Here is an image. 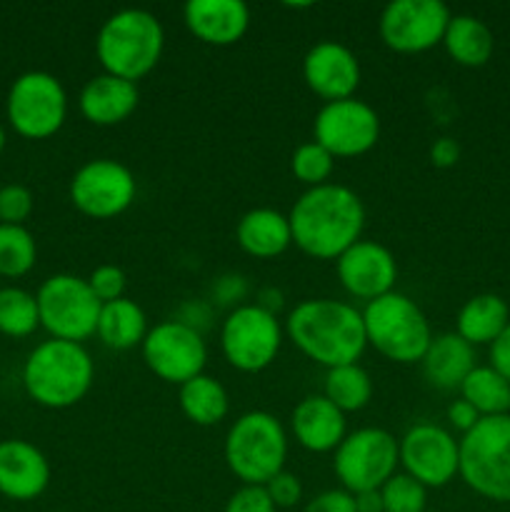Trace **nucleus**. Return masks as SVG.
I'll return each instance as SVG.
<instances>
[{
    "label": "nucleus",
    "mask_w": 510,
    "mask_h": 512,
    "mask_svg": "<svg viewBox=\"0 0 510 512\" xmlns=\"http://www.w3.org/2000/svg\"><path fill=\"white\" fill-rule=\"evenodd\" d=\"M265 490H268L275 508H295V505L303 500V485H300L298 475L288 473V470L275 475V478L265 485Z\"/></svg>",
    "instance_id": "nucleus-38"
},
{
    "label": "nucleus",
    "mask_w": 510,
    "mask_h": 512,
    "mask_svg": "<svg viewBox=\"0 0 510 512\" xmlns=\"http://www.w3.org/2000/svg\"><path fill=\"white\" fill-rule=\"evenodd\" d=\"M363 325L368 345L395 363H420L433 340L423 310L403 293H388L365 305Z\"/></svg>",
    "instance_id": "nucleus-6"
},
{
    "label": "nucleus",
    "mask_w": 510,
    "mask_h": 512,
    "mask_svg": "<svg viewBox=\"0 0 510 512\" xmlns=\"http://www.w3.org/2000/svg\"><path fill=\"white\" fill-rule=\"evenodd\" d=\"M353 498H355V512H385L380 490H365V493L353 495Z\"/></svg>",
    "instance_id": "nucleus-43"
},
{
    "label": "nucleus",
    "mask_w": 510,
    "mask_h": 512,
    "mask_svg": "<svg viewBox=\"0 0 510 512\" xmlns=\"http://www.w3.org/2000/svg\"><path fill=\"white\" fill-rule=\"evenodd\" d=\"M40 328L38 300L15 285L0 288V333L8 338H28Z\"/></svg>",
    "instance_id": "nucleus-31"
},
{
    "label": "nucleus",
    "mask_w": 510,
    "mask_h": 512,
    "mask_svg": "<svg viewBox=\"0 0 510 512\" xmlns=\"http://www.w3.org/2000/svg\"><path fill=\"white\" fill-rule=\"evenodd\" d=\"M303 78L325 103L353 98L360 85V63L348 45L320 40L305 53Z\"/></svg>",
    "instance_id": "nucleus-18"
},
{
    "label": "nucleus",
    "mask_w": 510,
    "mask_h": 512,
    "mask_svg": "<svg viewBox=\"0 0 510 512\" xmlns=\"http://www.w3.org/2000/svg\"><path fill=\"white\" fill-rule=\"evenodd\" d=\"M448 23L450 10L440 0H393L380 13V38L398 53H423L443 43Z\"/></svg>",
    "instance_id": "nucleus-15"
},
{
    "label": "nucleus",
    "mask_w": 510,
    "mask_h": 512,
    "mask_svg": "<svg viewBox=\"0 0 510 512\" xmlns=\"http://www.w3.org/2000/svg\"><path fill=\"white\" fill-rule=\"evenodd\" d=\"M165 48L160 20L150 10L125 8L110 15L95 38V55L105 73L138 83L158 65Z\"/></svg>",
    "instance_id": "nucleus-4"
},
{
    "label": "nucleus",
    "mask_w": 510,
    "mask_h": 512,
    "mask_svg": "<svg viewBox=\"0 0 510 512\" xmlns=\"http://www.w3.org/2000/svg\"><path fill=\"white\" fill-rule=\"evenodd\" d=\"M50 483V463L43 450L20 438L0 443V495L15 503L40 498Z\"/></svg>",
    "instance_id": "nucleus-19"
},
{
    "label": "nucleus",
    "mask_w": 510,
    "mask_h": 512,
    "mask_svg": "<svg viewBox=\"0 0 510 512\" xmlns=\"http://www.w3.org/2000/svg\"><path fill=\"white\" fill-rule=\"evenodd\" d=\"M293 435L310 453H330L345 440V413L325 395H308L293 410Z\"/></svg>",
    "instance_id": "nucleus-22"
},
{
    "label": "nucleus",
    "mask_w": 510,
    "mask_h": 512,
    "mask_svg": "<svg viewBox=\"0 0 510 512\" xmlns=\"http://www.w3.org/2000/svg\"><path fill=\"white\" fill-rule=\"evenodd\" d=\"M283 328L275 313L263 305H240L225 318L220 330V348L225 360L240 373H260L278 358Z\"/></svg>",
    "instance_id": "nucleus-11"
},
{
    "label": "nucleus",
    "mask_w": 510,
    "mask_h": 512,
    "mask_svg": "<svg viewBox=\"0 0 510 512\" xmlns=\"http://www.w3.org/2000/svg\"><path fill=\"white\" fill-rule=\"evenodd\" d=\"M138 183L128 165L113 158L88 160L70 180V200L83 215L110 220L133 205Z\"/></svg>",
    "instance_id": "nucleus-12"
},
{
    "label": "nucleus",
    "mask_w": 510,
    "mask_h": 512,
    "mask_svg": "<svg viewBox=\"0 0 510 512\" xmlns=\"http://www.w3.org/2000/svg\"><path fill=\"white\" fill-rule=\"evenodd\" d=\"M303 512H355V498L348 490H325L315 495Z\"/></svg>",
    "instance_id": "nucleus-39"
},
{
    "label": "nucleus",
    "mask_w": 510,
    "mask_h": 512,
    "mask_svg": "<svg viewBox=\"0 0 510 512\" xmlns=\"http://www.w3.org/2000/svg\"><path fill=\"white\" fill-rule=\"evenodd\" d=\"M95 365L83 343L45 340L23 365V385L30 400L50 410L73 408L93 388Z\"/></svg>",
    "instance_id": "nucleus-3"
},
{
    "label": "nucleus",
    "mask_w": 510,
    "mask_h": 512,
    "mask_svg": "<svg viewBox=\"0 0 510 512\" xmlns=\"http://www.w3.org/2000/svg\"><path fill=\"white\" fill-rule=\"evenodd\" d=\"M278 508L270 500L265 485H243L230 495L225 512H275Z\"/></svg>",
    "instance_id": "nucleus-37"
},
{
    "label": "nucleus",
    "mask_w": 510,
    "mask_h": 512,
    "mask_svg": "<svg viewBox=\"0 0 510 512\" xmlns=\"http://www.w3.org/2000/svg\"><path fill=\"white\" fill-rule=\"evenodd\" d=\"M425 512H428V510H425Z\"/></svg>",
    "instance_id": "nucleus-46"
},
{
    "label": "nucleus",
    "mask_w": 510,
    "mask_h": 512,
    "mask_svg": "<svg viewBox=\"0 0 510 512\" xmlns=\"http://www.w3.org/2000/svg\"><path fill=\"white\" fill-rule=\"evenodd\" d=\"M315 143L333 158H358L375 148L380 138V118L365 100L345 98L325 103L313 123Z\"/></svg>",
    "instance_id": "nucleus-14"
},
{
    "label": "nucleus",
    "mask_w": 510,
    "mask_h": 512,
    "mask_svg": "<svg viewBox=\"0 0 510 512\" xmlns=\"http://www.w3.org/2000/svg\"><path fill=\"white\" fill-rule=\"evenodd\" d=\"M0 288H3V285H0Z\"/></svg>",
    "instance_id": "nucleus-45"
},
{
    "label": "nucleus",
    "mask_w": 510,
    "mask_h": 512,
    "mask_svg": "<svg viewBox=\"0 0 510 512\" xmlns=\"http://www.w3.org/2000/svg\"><path fill=\"white\" fill-rule=\"evenodd\" d=\"M293 243L318 260H338L365 228L363 200L345 185L308 188L288 215Z\"/></svg>",
    "instance_id": "nucleus-1"
},
{
    "label": "nucleus",
    "mask_w": 510,
    "mask_h": 512,
    "mask_svg": "<svg viewBox=\"0 0 510 512\" xmlns=\"http://www.w3.org/2000/svg\"><path fill=\"white\" fill-rule=\"evenodd\" d=\"M325 398L343 413L363 410L373 398V380L358 363L330 368L325 375Z\"/></svg>",
    "instance_id": "nucleus-30"
},
{
    "label": "nucleus",
    "mask_w": 510,
    "mask_h": 512,
    "mask_svg": "<svg viewBox=\"0 0 510 512\" xmlns=\"http://www.w3.org/2000/svg\"><path fill=\"white\" fill-rule=\"evenodd\" d=\"M95 335L103 340L105 348L130 350L135 345H143L148 335V320L135 300L118 298L113 303H103Z\"/></svg>",
    "instance_id": "nucleus-26"
},
{
    "label": "nucleus",
    "mask_w": 510,
    "mask_h": 512,
    "mask_svg": "<svg viewBox=\"0 0 510 512\" xmlns=\"http://www.w3.org/2000/svg\"><path fill=\"white\" fill-rule=\"evenodd\" d=\"M285 330L300 353L328 370L358 363L368 345L363 313L333 298L298 303L285 320Z\"/></svg>",
    "instance_id": "nucleus-2"
},
{
    "label": "nucleus",
    "mask_w": 510,
    "mask_h": 512,
    "mask_svg": "<svg viewBox=\"0 0 510 512\" xmlns=\"http://www.w3.org/2000/svg\"><path fill=\"white\" fill-rule=\"evenodd\" d=\"M183 18L195 38L215 48L238 43L250 28V8L243 0H188Z\"/></svg>",
    "instance_id": "nucleus-20"
},
{
    "label": "nucleus",
    "mask_w": 510,
    "mask_h": 512,
    "mask_svg": "<svg viewBox=\"0 0 510 512\" xmlns=\"http://www.w3.org/2000/svg\"><path fill=\"white\" fill-rule=\"evenodd\" d=\"M335 158L323 148L320 143L310 140L295 148L293 158H290V170H293L295 178L300 180L308 188H318V185L328 183V178L333 175Z\"/></svg>",
    "instance_id": "nucleus-33"
},
{
    "label": "nucleus",
    "mask_w": 510,
    "mask_h": 512,
    "mask_svg": "<svg viewBox=\"0 0 510 512\" xmlns=\"http://www.w3.org/2000/svg\"><path fill=\"white\" fill-rule=\"evenodd\" d=\"M3 150H5V128L0 125V153H3Z\"/></svg>",
    "instance_id": "nucleus-44"
},
{
    "label": "nucleus",
    "mask_w": 510,
    "mask_h": 512,
    "mask_svg": "<svg viewBox=\"0 0 510 512\" xmlns=\"http://www.w3.org/2000/svg\"><path fill=\"white\" fill-rule=\"evenodd\" d=\"M460 395L468 400L480 418H495V415H508L510 410V383L493 368H480L475 365L468 378L460 385Z\"/></svg>",
    "instance_id": "nucleus-29"
},
{
    "label": "nucleus",
    "mask_w": 510,
    "mask_h": 512,
    "mask_svg": "<svg viewBox=\"0 0 510 512\" xmlns=\"http://www.w3.org/2000/svg\"><path fill=\"white\" fill-rule=\"evenodd\" d=\"M140 348L150 373L170 385H183L203 375L208 360L203 335L183 320H165L150 328Z\"/></svg>",
    "instance_id": "nucleus-13"
},
{
    "label": "nucleus",
    "mask_w": 510,
    "mask_h": 512,
    "mask_svg": "<svg viewBox=\"0 0 510 512\" xmlns=\"http://www.w3.org/2000/svg\"><path fill=\"white\" fill-rule=\"evenodd\" d=\"M138 83L118 78V75L100 73L90 78L80 90V113L93 125H118L128 120L138 108Z\"/></svg>",
    "instance_id": "nucleus-21"
},
{
    "label": "nucleus",
    "mask_w": 510,
    "mask_h": 512,
    "mask_svg": "<svg viewBox=\"0 0 510 512\" xmlns=\"http://www.w3.org/2000/svg\"><path fill=\"white\" fill-rule=\"evenodd\" d=\"M33 213V193L25 185L10 183L0 188V223L23 225Z\"/></svg>",
    "instance_id": "nucleus-35"
},
{
    "label": "nucleus",
    "mask_w": 510,
    "mask_h": 512,
    "mask_svg": "<svg viewBox=\"0 0 510 512\" xmlns=\"http://www.w3.org/2000/svg\"><path fill=\"white\" fill-rule=\"evenodd\" d=\"M478 420H480V413L468 403V400L460 398L448 405V423L453 425L455 430H460L463 435L470 433V430L478 425Z\"/></svg>",
    "instance_id": "nucleus-40"
},
{
    "label": "nucleus",
    "mask_w": 510,
    "mask_h": 512,
    "mask_svg": "<svg viewBox=\"0 0 510 512\" xmlns=\"http://www.w3.org/2000/svg\"><path fill=\"white\" fill-rule=\"evenodd\" d=\"M443 45L450 58L465 68H480L490 60L495 48L493 33L488 25L475 15H450V23L445 28Z\"/></svg>",
    "instance_id": "nucleus-27"
},
{
    "label": "nucleus",
    "mask_w": 510,
    "mask_h": 512,
    "mask_svg": "<svg viewBox=\"0 0 510 512\" xmlns=\"http://www.w3.org/2000/svg\"><path fill=\"white\" fill-rule=\"evenodd\" d=\"M340 285L353 298L375 300L393 293L398 280V263L385 245L375 240H358L338 260Z\"/></svg>",
    "instance_id": "nucleus-17"
},
{
    "label": "nucleus",
    "mask_w": 510,
    "mask_h": 512,
    "mask_svg": "<svg viewBox=\"0 0 510 512\" xmlns=\"http://www.w3.org/2000/svg\"><path fill=\"white\" fill-rule=\"evenodd\" d=\"M490 368L510 383V323L498 338L490 343Z\"/></svg>",
    "instance_id": "nucleus-41"
},
{
    "label": "nucleus",
    "mask_w": 510,
    "mask_h": 512,
    "mask_svg": "<svg viewBox=\"0 0 510 512\" xmlns=\"http://www.w3.org/2000/svg\"><path fill=\"white\" fill-rule=\"evenodd\" d=\"M400 463L398 440L383 428H360L345 435L335 450L333 470L343 490L358 495L380 490L395 475Z\"/></svg>",
    "instance_id": "nucleus-10"
},
{
    "label": "nucleus",
    "mask_w": 510,
    "mask_h": 512,
    "mask_svg": "<svg viewBox=\"0 0 510 512\" xmlns=\"http://www.w3.org/2000/svg\"><path fill=\"white\" fill-rule=\"evenodd\" d=\"M420 363H423L425 380L433 388L460 390L463 380L475 368V350L458 333H443L430 340Z\"/></svg>",
    "instance_id": "nucleus-23"
},
{
    "label": "nucleus",
    "mask_w": 510,
    "mask_h": 512,
    "mask_svg": "<svg viewBox=\"0 0 510 512\" xmlns=\"http://www.w3.org/2000/svg\"><path fill=\"white\" fill-rule=\"evenodd\" d=\"M38 260V245L25 225L0 223V278H23Z\"/></svg>",
    "instance_id": "nucleus-32"
},
{
    "label": "nucleus",
    "mask_w": 510,
    "mask_h": 512,
    "mask_svg": "<svg viewBox=\"0 0 510 512\" xmlns=\"http://www.w3.org/2000/svg\"><path fill=\"white\" fill-rule=\"evenodd\" d=\"M85 280H88L90 290H93L100 303H113V300L123 298L125 273L118 265H98Z\"/></svg>",
    "instance_id": "nucleus-36"
},
{
    "label": "nucleus",
    "mask_w": 510,
    "mask_h": 512,
    "mask_svg": "<svg viewBox=\"0 0 510 512\" xmlns=\"http://www.w3.org/2000/svg\"><path fill=\"white\" fill-rule=\"evenodd\" d=\"M385 512H425V488L408 473H395L388 483L380 488Z\"/></svg>",
    "instance_id": "nucleus-34"
},
{
    "label": "nucleus",
    "mask_w": 510,
    "mask_h": 512,
    "mask_svg": "<svg viewBox=\"0 0 510 512\" xmlns=\"http://www.w3.org/2000/svg\"><path fill=\"white\" fill-rule=\"evenodd\" d=\"M460 158V145L453 138H438L430 145V160L438 168H453Z\"/></svg>",
    "instance_id": "nucleus-42"
},
{
    "label": "nucleus",
    "mask_w": 510,
    "mask_h": 512,
    "mask_svg": "<svg viewBox=\"0 0 510 512\" xmlns=\"http://www.w3.org/2000/svg\"><path fill=\"white\" fill-rule=\"evenodd\" d=\"M508 323V303L495 293H480L460 308L455 333L470 345H490L508 328Z\"/></svg>",
    "instance_id": "nucleus-25"
},
{
    "label": "nucleus",
    "mask_w": 510,
    "mask_h": 512,
    "mask_svg": "<svg viewBox=\"0 0 510 512\" xmlns=\"http://www.w3.org/2000/svg\"><path fill=\"white\" fill-rule=\"evenodd\" d=\"M288 435L280 420L265 410L240 415L225 438V463L243 485H268L285 470Z\"/></svg>",
    "instance_id": "nucleus-5"
},
{
    "label": "nucleus",
    "mask_w": 510,
    "mask_h": 512,
    "mask_svg": "<svg viewBox=\"0 0 510 512\" xmlns=\"http://www.w3.org/2000/svg\"><path fill=\"white\" fill-rule=\"evenodd\" d=\"M405 473L423 488H443L460 470V440L435 423H418L398 443Z\"/></svg>",
    "instance_id": "nucleus-16"
},
{
    "label": "nucleus",
    "mask_w": 510,
    "mask_h": 512,
    "mask_svg": "<svg viewBox=\"0 0 510 512\" xmlns=\"http://www.w3.org/2000/svg\"><path fill=\"white\" fill-rule=\"evenodd\" d=\"M458 475L473 493L510 503V415L480 418L463 435Z\"/></svg>",
    "instance_id": "nucleus-7"
},
{
    "label": "nucleus",
    "mask_w": 510,
    "mask_h": 512,
    "mask_svg": "<svg viewBox=\"0 0 510 512\" xmlns=\"http://www.w3.org/2000/svg\"><path fill=\"white\" fill-rule=\"evenodd\" d=\"M178 400L185 418H188L190 423L200 425V428L218 425L220 420L228 415L230 408L228 393H225L223 385L205 373L180 385Z\"/></svg>",
    "instance_id": "nucleus-28"
},
{
    "label": "nucleus",
    "mask_w": 510,
    "mask_h": 512,
    "mask_svg": "<svg viewBox=\"0 0 510 512\" xmlns=\"http://www.w3.org/2000/svg\"><path fill=\"white\" fill-rule=\"evenodd\" d=\"M238 245L248 255L260 260H270L283 255L293 243L288 215L273 208H253L238 220L235 228Z\"/></svg>",
    "instance_id": "nucleus-24"
},
{
    "label": "nucleus",
    "mask_w": 510,
    "mask_h": 512,
    "mask_svg": "<svg viewBox=\"0 0 510 512\" xmlns=\"http://www.w3.org/2000/svg\"><path fill=\"white\" fill-rule=\"evenodd\" d=\"M35 300H38L40 325L48 330L50 338L83 343L98 330L103 303L95 298L88 280L80 275H50L35 293Z\"/></svg>",
    "instance_id": "nucleus-8"
},
{
    "label": "nucleus",
    "mask_w": 510,
    "mask_h": 512,
    "mask_svg": "<svg viewBox=\"0 0 510 512\" xmlns=\"http://www.w3.org/2000/svg\"><path fill=\"white\" fill-rule=\"evenodd\" d=\"M5 115L18 135L45 140L58 133L68 118V93L53 73L28 70L10 85Z\"/></svg>",
    "instance_id": "nucleus-9"
}]
</instances>
